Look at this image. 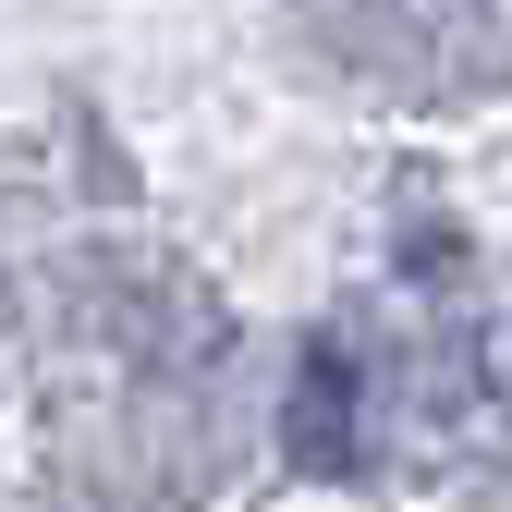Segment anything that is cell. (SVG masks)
Instances as JSON below:
<instances>
[{"label": "cell", "instance_id": "obj_1", "mask_svg": "<svg viewBox=\"0 0 512 512\" xmlns=\"http://www.w3.org/2000/svg\"><path fill=\"white\" fill-rule=\"evenodd\" d=\"M342 391H354V366H342L330 342H317V354H305V415H293V452H305V464H354V427H342Z\"/></svg>", "mask_w": 512, "mask_h": 512}]
</instances>
